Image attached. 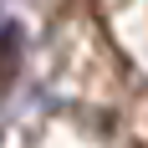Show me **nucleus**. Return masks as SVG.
I'll use <instances>...</instances> for the list:
<instances>
[{
    "label": "nucleus",
    "mask_w": 148,
    "mask_h": 148,
    "mask_svg": "<svg viewBox=\"0 0 148 148\" xmlns=\"http://www.w3.org/2000/svg\"><path fill=\"white\" fill-rule=\"evenodd\" d=\"M15 61H21V31H15V26H5V31H0V92L10 87Z\"/></svg>",
    "instance_id": "1"
}]
</instances>
